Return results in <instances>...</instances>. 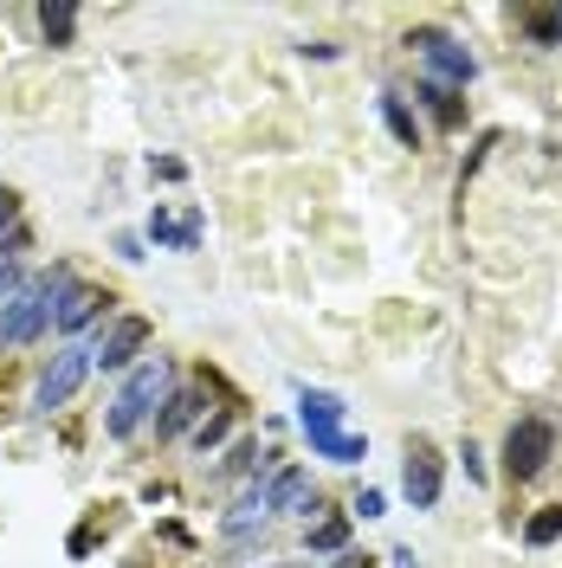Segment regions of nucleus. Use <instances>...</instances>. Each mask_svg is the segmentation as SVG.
I'll use <instances>...</instances> for the list:
<instances>
[{
    "label": "nucleus",
    "mask_w": 562,
    "mask_h": 568,
    "mask_svg": "<svg viewBox=\"0 0 562 568\" xmlns=\"http://www.w3.org/2000/svg\"><path fill=\"white\" fill-rule=\"evenodd\" d=\"M110 311V297L104 291H91V284H71L66 297H59V311H52V323L66 329V336H78V329H91V323Z\"/></svg>",
    "instance_id": "9"
},
{
    "label": "nucleus",
    "mask_w": 562,
    "mask_h": 568,
    "mask_svg": "<svg viewBox=\"0 0 562 568\" xmlns=\"http://www.w3.org/2000/svg\"><path fill=\"white\" fill-rule=\"evenodd\" d=\"M401 491L414 510H433L440 504V453L426 439H408V465H401Z\"/></svg>",
    "instance_id": "6"
},
{
    "label": "nucleus",
    "mask_w": 562,
    "mask_h": 568,
    "mask_svg": "<svg viewBox=\"0 0 562 568\" xmlns=\"http://www.w3.org/2000/svg\"><path fill=\"white\" fill-rule=\"evenodd\" d=\"M227 426H233V414H227V407H220V414H213V420H201V426H194V446H201V459H208L213 446H220V439H227Z\"/></svg>",
    "instance_id": "21"
},
{
    "label": "nucleus",
    "mask_w": 562,
    "mask_h": 568,
    "mask_svg": "<svg viewBox=\"0 0 562 568\" xmlns=\"http://www.w3.org/2000/svg\"><path fill=\"white\" fill-rule=\"evenodd\" d=\"M343 414H350V400L330 388H298V426H304V439L311 433H343Z\"/></svg>",
    "instance_id": "8"
},
{
    "label": "nucleus",
    "mask_w": 562,
    "mask_h": 568,
    "mask_svg": "<svg viewBox=\"0 0 562 568\" xmlns=\"http://www.w3.org/2000/svg\"><path fill=\"white\" fill-rule=\"evenodd\" d=\"M84 375H91V349L84 343H66V349L46 362V375H39V388H33V407L39 414H59L71 394L84 388Z\"/></svg>",
    "instance_id": "4"
},
{
    "label": "nucleus",
    "mask_w": 562,
    "mask_h": 568,
    "mask_svg": "<svg viewBox=\"0 0 562 568\" xmlns=\"http://www.w3.org/2000/svg\"><path fill=\"white\" fill-rule=\"evenodd\" d=\"M265 517H272V510H265V497H259V491H247L240 504H233V510H227V517H220V536L247 542L252 530H265Z\"/></svg>",
    "instance_id": "12"
},
{
    "label": "nucleus",
    "mask_w": 562,
    "mask_h": 568,
    "mask_svg": "<svg viewBox=\"0 0 562 568\" xmlns=\"http://www.w3.org/2000/svg\"><path fill=\"white\" fill-rule=\"evenodd\" d=\"M149 175H155V181H181L188 169H181L175 155H149Z\"/></svg>",
    "instance_id": "23"
},
{
    "label": "nucleus",
    "mask_w": 562,
    "mask_h": 568,
    "mask_svg": "<svg viewBox=\"0 0 562 568\" xmlns=\"http://www.w3.org/2000/svg\"><path fill=\"white\" fill-rule=\"evenodd\" d=\"M169 382H175V368H169V355H149V362H137L130 375H123V388H117V400H110V439H137L142 420L169 400Z\"/></svg>",
    "instance_id": "1"
},
{
    "label": "nucleus",
    "mask_w": 562,
    "mask_h": 568,
    "mask_svg": "<svg viewBox=\"0 0 562 568\" xmlns=\"http://www.w3.org/2000/svg\"><path fill=\"white\" fill-rule=\"evenodd\" d=\"M279 568H298V562H279Z\"/></svg>",
    "instance_id": "28"
},
{
    "label": "nucleus",
    "mask_w": 562,
    "mask_h": 568,
    "mask_svg": "<svg viewBox=\"0 0 562 568\" xmlns=\"http://www.w3.org/2000/svg\"><path fill=\"white\" fill-rule=\"evenodd\" d=\"M142 343H149V317H117V323L104 329V343L91 349V368L117 375V368H130V362H137Z\"/></svg>",
    "instance_id": "7"
},
{
    "label": "nucleus",
    "mask_w": 562,
    "mask_h": 568,
    "mask_svg": "<svg viewBox=\"0 0 562 568\" xmlns=\"http://www.w3.org/2000/svg\"><path fill=\"white\" fill-rule=\"evenodd\" d=\"M556 536H562V504H550V510H536V517L524 524V542H530V549H550Z\"/></svg>",
    "instance_id": "16"
},
{
    "label": "nucleus",
    "mask_w": 562,
    "mask_h": 568,
    "mask_svg": "<svg viewBox=\"0 0 562 568\" xmlns=\"http://www.w3.org/2000/svg\"><path fill=\"white\" fill-rule=\"evenodd\" d=\"M71 27H78V7H71V0H46V7H39L46 45H71Z\"/></svg>",
    "instance_id": "14"
},
{
    "label": "nucleus",
    "mask_w": 562,
    "mask_h": 568,
    "mask_svg": "<svg viewBox=\"0 0 562 568\" xmlns=\"http://www.w3.org/2000/svg\"><path fill=\"white\" fill-rule=\"evenodd\" d=\"M330 568H369V556H337Z\"/></svg>",
    "instance_id": "27"
},
{
    "label": "nucleus",
    "mask_w": 562,
    "mask_h": 568,
    "mask_svg": "<svg viewBox=\"0 0 562 568\" xmlns=\"http://www.w3.org/2000/svg\"><path fill=\"white\" fill-rule=\"evenodd\" d=\"M350 542V517H323L311 524V549H343Z\"/></svg>",
    "instance_id": "18"
},
{
    "label": "nucleus",
    "mask_w": 562,
    "mask_h": 568,
    "mask_svg": "<svg viewBox=\"0 0 562 568\" xmlns=\"http://www.w3.org/2000/svg\"><path fill=\"white\" fill-rule=\"evenodd\" d=\"M265 510L272 517H304L317 504V485H311V471L304 465H279V471H265Z\"/></svg>",
    "instance_id": "5"
},
{
    "label": "nucleus",
    "mask_w": 562,
    "mask_h": 568,
    "mask_svg": "<svg viewBox=\"0 0 562 568\" xmlns=\"http://www.w3.org/2000/svg\"><path fill=\"white\" fill-rule=\"evenodd\" d=\"M13 226H20V194H13V187H0V240H7Z\"/></svg>",
    "instance_id": "22"
},
{
    "label": "nucleus",
    "mask_w": 562,
    "mask_h": 568,
    "mask_svg": "<svg viewBox=\"0 0 562 568\" xmlns=\"http://www.w3.org/2000/svg\"><path fill=\"white\" fill-rule=\"evenodd\" d=\"M311 453L317 459H337V465H362L369 459V439L362 433H311Z\"/></svg>",
    "instance_id": "13"
},
{
    "label": "nucleus",
    "mask_w": 562,
    "mask_h": 568,
    "mask_svg": "<svg viewBox=\"0 0 562 568\" xmlns=\"http://www.w3.org/2000/svg\"><path fill=\"white\" fill-rule=\"evenodd\" d=\"M556 453V420H543V414H524V420L504 433V478H536L543 465Z\"/></svg>",
    "instance_id": "3"
},
{
    "label": "nucleus",
    "mask_w": 562,
    "mask_h": 568,
    "mask_svg": "<svg viewBox=\"0 0 562 568\" xmlns=\"http://www.w3.org/2000/svg\"><path fill=\"white\" fill-rule=\"evenodd\" d=\"M408 52L433 71V84H446V91H465L472 78H479V59L459 45L453 33H440V27H421V33H408Z\"/></svg>",
    "instance_id": "2"
},
{
    "label": "nucleus",
    "mask_w": 562,
    "mask_h": 568,
    "mask_svg": "<svg viewBox=\"0 0 562 568\" xmlns=\"http://www.w3.org/2000/svg\"><path fill=\"white\" fill-rule=\"evenodd\" d=\"M201 414H208V388H169L155 433H162V439H181L188 426H201Z\"/></svg>",
    "instance_id": "10"
},
{
    "label": "nucleus",
    "mask_w": 562,
    "mask_h": 568,
    "mask_svg": "<svg viewBox=\"0 0 562 568\" xmlns=\"http://www.w3.org/2000/svg\"><path fill=\"white\" fill-rule=\"evenodd\" d=\"M382 510H388L382 491H362V497H355V517H382Z\"/></svg>",
    "instance_id": "25"
},
{
    "label": "nucleus",
    "mask_w": 562,
    "mask_h": 568,
    "mask_svg": "<svg viewBox=\"0 0 562 568\" xmlns=\"http://www.w3.org/2000/svg\"><path fill=\"white\" fill-rule=\"evenodd\" d=\"M27 272H20V258H0V317H7V304H13V297H20V291H27Z\"/></svg>",
    "instance_id": "20"
},
{
    "label": "nucleus",
    "mask_w": 562,
    "mask_h": 568,
    "mask_svg": "<svg viewBox=\"0 0 562 568\" xmlns=\"http://www.w3.org/2000/svg\"><path fill=\"white\" fill-rule=\"evenodd\" d=\"M388 568H421V556H414V549H394V556H388Z\"/></svg>",
    "instance_id": "26"
},
{
    "label": "nucleus",
    "mask_w": 562,
    "mask_h": 568,
    "mask_svg": "<svg viewBox=\"0 0 562 568\" xmlns=\"http://www.w3.org/2000/svg\"><path fill=\"white\" fill-rule=\"evenodd\" d=\"M382 123L394 130V142H401V149H421V123H414V110L401 104L394 91H382Z\"/></svg>",
    "instance_id": "15"
},
{
    "label": "nucleus",
    "mask_w": 562,
    "mask_h": 568,
    "mask_svg": "<svg viewBox=\"0 0 562 568\" xmlns=\"http://www.w3.org/2000/svg\"><path fill=\"white\" fill-rule=\"evenodd\" d=\"M149 240H155V246H175V252H201V213H149Z\"/></svg>",
    "instance_id": "11"
},
{
    "label": "nucleus",
    "mask_w": 562,
    "mask_h": 568,
    "mask_svg": "<svg viewBox=\"0 0 562 568\" xmlns=\"http://www.w3.org/2000/svg\"><path fill=\"white\" fill-rule=\"evenodd\" d=\"M524 33L536 39V45H562V13H543V7H530V13H524Z\"/></svg>",
    "instance_id": "17"
},
{
    "label": "nucleus",
    "mask_w": 562,
    "mask_h": 568,
    "mask_svg": "<svg viewBox=\"0 0 562 568\" xmlns=\"http://www.w3.org/2000/svg\"><path fill=\"white\" fill-rule=\"evenodd\" d=\"M421 98H426V110H433L440 123H459V98L446 91V84H433V78H426V84H421Z\"/></svg>",
    "instance_id": "19"
},
{
    "label": "nucleus",
    "mask_w": 562,
    "mask_h": 568,
    "mask_svg": "<svg viewBox=\"0 0 562 568\" xmlns=\"http://www.w3.org/2000/svg\"><path fill=\"white\" fill-rule=\"evenodd\" d=\"M459 459H465V478H479V485H485V453H479L472 439H465V453H459Z\"/></svg>",
    "instance_id": "24"
}]
</instances>
